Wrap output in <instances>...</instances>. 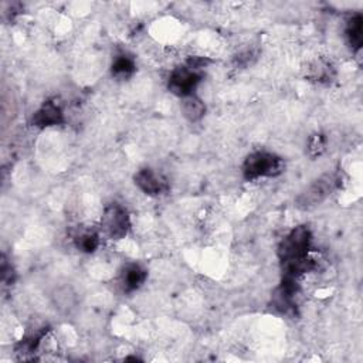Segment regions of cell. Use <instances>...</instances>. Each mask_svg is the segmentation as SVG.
Returning <instances> with one entry per match:
<instances>
[{"label": "cell", "mask_w": 363, "mask_h": 363, "mask_svg": "<svg viewBox=\"0 0 363 363\" xmlns=\"http://www.w3.org/2000/svg\"><path fill=\"white\" fill-rule=\"evenodd\" d=\"M312 232L308 226L294 227L280 243L277 254L282 270V277L298 280L301 275L316 268V261L311 257Z\"/></svg>", "instance_id": "obj_1"}, {"label": "cell", "mask_w": 363, "mask_h": 363, "mask_svg": "<svg viewBox=\"0 0 363 363\" xmlns=\"http://www.w3.org/2000/svg\"><path fill=\"white\" fill-rule=\"evenodd\" d=\"M66 124L63 105L57 100L44 101L32 115V125L39 129L60 126Z\"/></svg>", "instance_id": "obj_8"}, {"label": "cell", "mask_w": 363, "mask_h": 363, "mask_svg": "<svg viewBox=\"0 0 363 363\" xmlns=\"http://www.w3.org/2000/svg\"><path fill=\"white\" fill-rule=\"evenodd\" d=\"M363 18L362 15H355L347 20L345 35L346 40L353 52H359L363 44Z\"/></svg>", "instance_id": "obj_14"}, {"label": "cell", "mask_w": 363, "mask_h": 363, "mask_svg": "<svg viewBox=\"0 0 363 363\" xmlns=\"http://www.w3.org/2000/svg\"><path fill=\"white\" fill-rule=\"evenodd\" d=\"M284 170L281 156L268 150H254L246 156L242 172L246 180H257L261 177H275Z\"/></svg>", "instance_id": "obj_3"}, {"label": "cell", "mask_w": 363, "mask_h": 363, "mask_svg": "<svg viewBox=\"0 0 363 363\" xmlns=\"http://www.w3.org/2000/svg\"><path fill=\"white\" fill-rule=\"evenodd\" d=\"M206 109L208 108H206L205 101L196 94L182 98L180 111H182V114H184V117L192 124L202 121L206 115Z\"/></svg>", "instance_id": "obj_11"}, {"label": "cell", "mask_w": 363, "mask_h": 363, "mask_svg": "<svg viewBox=\"0 0 363 363\" xmlns=\"http://www.w3.org/2000/svg\"><path fill=\"white\" fill-rule=\"evenodd\" d=\"M136 71V64H135V60L125 54V53H121V54H117L112 60V64H111V76L119 81H125V80H129Z\"/></svg>", "instance_id": "obj_12"}, {"label": "cell", "mask_w": 363, "mask_h": 363, "mask_svg": "<svg viewBox=\"0 0 363 363\" xmlns=\"http://www.w3.org/2000/svg\"><path fill=\"white\" fill-rule=\"evenodd\" d=\"M326 150V136L322 133H314L308 138L307 153L311 157H319Z\"/></svg>", "instance_id": "obj_15"}, {"label": "cell", "mask_w": 363, "mask_h": 363, "mask_svg": "<svg viewBox=\"0 0 363 363\" xmlns=\"http://www.w3.org/2000/svg\"><path fill=\"white\" fill-rule=\"evenodd\" d=\"M148 271L141 264H128L124 267L119 275V282L124 292L138 291L146 281Z\"/></svg>", "instance_id": "obj_9"}, {"label": "cell", "mask_w": 363, "mask_h": 363, "mask_svg": "<svg viewBox=\"0 0 363 363\" xmlns=\"http://www.w3.org/2000/svg\"><path fill=\"white\" fill-rule=\"evenodd\" d=\"M100 227L105 237L117 242L122 240L131 230V216L124 206L111 203L102 212Z\"/></svg>", "instance_id": "obj_5"}, {"label": "cell", "mask_w": 363, "mask_h": 363, "mask_svg": "<svg viewBox=\"0 0 363 363\" xmlns=\"http://www.w3.org/2000/svg\"><path fill=\"white\" fill-rule=\"evenodd\" d=\"M340 182L342 177L338 172L322 174L298 195L295 201L297 208L301 210H309L319 206L340 188Z\"/></svg>", "instance_id": "obj_2"}, {"label": "cell", "mask_w": 363, "mask_h": 363, "mask_svg": "<svg viewBox=\"0 0 363 363\" xmlns=\"http://www.w3.org/2000/svg\"><path fill=\"white\" fill-rule=\"evenodd\" d=\"M298 294H299V285H298L297 280L282 277L281 284L275 288L273 298H271L273 309H275L277 312H280L282 315L295 312Z\"/></svg>", "instance_id": "obj_7"}, {"label": "cell", "mask_w": 363, "mask_h": 363, "mask_svg": "<svg viewBox=\"0 0 363 363\" xmlns=\"http://www.w3.org/2000/svg\"><path fill=\"white\" fill-rule=\"evenodd\" d=\"M256 59H257V52L253 50V49H246L236 56L234 61L239 67H249V66L253 64V61Z\"/></svg>", "instance_id": "obj_16"}, {"label": "cell", "mask_w": 363, "mask_h": 363, "mask_svg": "<svg viewBox=\"0 0 363 363\" xmlns=\"http://www.w3.org/2000/svg\"><path fill=\"white\" fill-rule=\"evenodd\" d=\"M335 76H336V71L333 66L323 59H318L311 64H308L307 74H305V77L309 81H314L318 84H329L331 81H333Z\"/></svg>", "instance_id": "obj_10"}, {"label": "cell", "mask_w": 363, "mask_h": 363, "mask_svg": "<svg viewBox=\"0 0 363 363\" xmlns=\"http://www.w3.org/2000/svg\"><path fill=\"white\" fill-rule=\"evenodd\" d=\"M203 78V70L192 66L189 61L186 64L176 67L169 78H167V90L179 97L180 100L189 97L192 94H196V88L202 83Z\"/></svg>", "instance_id": "obj_4"}, {"label": "cell", "mask_w": 363, "mask_h": 363, "mask_svg": "<svg viewBox=\"0 0 363 363\" xmlns=\"http://www.w3.org/2000/svg\"><path fill=\"white\" fill-rule=\"evenodd\" d=\"M135 186L148 196H160L167 194V179L152 167H142L133 176Z\"/></svg>", "instance_id": "obj_6"}, {"label": "cell", "mask_w": 363, "mask_h": 363, "mask_svg": "<svg viewBox=\"0 0 363 363\" xmlns=\"http://www.w3.org/2000/svg\"><path fill=\"white\" fill-rule=\"evenodd\" d=\"M15 278H16V273H15L12 264H8V261L4 258V261H2V281H4V284L11 285V284L15 282Z\"/></svg>", "instance_id": "obj_17"}, {"label": "cell", "mask_w": 363, "mask_h": 363, "mask_svg": "<svg viewBox=\"0 0 363 363\" xmlns=\"http://www.w3.org/2000/svg\"><path fill=\"white\" fill-rule=\"evenodd\" d=\"M100 244H101V236L97 230L84 229L74 236L76 249L84 254L95 253L98 250Z\"/></svg>", "instance_id": "obj_13"}]
</instances>
